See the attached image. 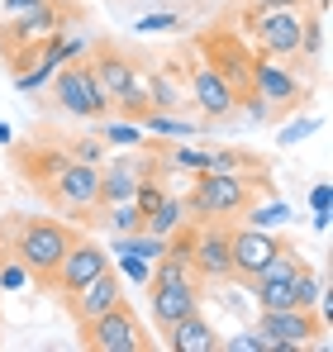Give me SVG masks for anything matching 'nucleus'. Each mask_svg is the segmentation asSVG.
Listing matches in <instances>:
<instances>
[{"label":"nucleus","mask_w":333,"mask_h":352,"mask_svg":"<svg viewBox=\"0 0 333 352\" xmlns=\"http://www.w3.org/2000/svg\"><path fill=\"white\" fill-rule=\"evenodd\" d=\"M76 229H67L62 219H19V224H10V252H14V262L39 281V286H48L57 272V262L67 257V248L76 243Z\"/></svg>","instance_id":"obj_1"},{"label":"nucleus","mask_w":333,"mask_h":352,"mask_svg":"<svg viewBox=\"0 0 333 352\" xmlns=\"http://www.w3.org/2000/svg\"><path fill=\"white\" fill-rule=\"evenodd\" d=\"M248 205H253V176H238V172H200L191 195H186V214H195V224L238 219Z\"/></svg>","instance_id":"obj_2"},{"label":"nucleus","mask_w":333,"mask_h":352,"mask_svg":"<svg viewBox=\"0 0 333 352\" xmlns=\"http://www.w3.org/2000/svg\"><path fill=\"white\" fill-rule=\"evenodd\" d=\"M81 343L91 352H143L148 348V333H143L138 314L129 309V300H119L114 309L96 314L91 324H81Z\"/></svg>","instance_id":"obj_3"},{"label":"nucleus","mask_w":333,"mask_h":352,"mask_svg":"<svg viewBox=\"0 0 333 352\" xmlns=\"http://www.w3.org/2000/svg\"><path fill=\"white\" fill-rule=\"evenodd\" d=\"M257 333L267 338V352H300L310 348L319 333H324V319L314 309H257Z\"/></svg>","instance_id":"obj_4"},{"label":"nucleus","mask_w":333,"mask_h":352,"mask_svg":"<svg viewBox=\"0 0 333 352\" xmlns=\"http://www.w3.org/2000/svg\"><path fill=\"white\" fill-rule=\"evenodd\" d=\"M53 100L67 110V115H76V119H105L114 110L110 100L96 91V76H91L86 62H67V67H57V72H53Z\"/></svg>","instance_id":"obj_5"},{"label":"nucleus","mask_w":333,"mask_h":352,"mask_svg":"<svg viewBox=\"0 0 333 352\" xmlns=\"http://www.w3.org/2000/svg\"><path fill=\"white\" fill-rule=\"evenodd\" d=\"M286 248V238H277L272 229H228V281H253L272 257Z\"/></svg>","instance_id":"obj_6"},{"label":"nucleus","mask_w":333,"mask_h":352,"mask_svg":"<svg viewBox=\"0 0 333 352\" xmlns=\"http://www.w3.org/2000/svg\"><path fill=\"white\" fill-rule=\"evenodd\" d=\"M43 195L53 200L62 214H91V210L100 205V167H91V162H67V167L48 181Z\"/></svg>","instance_id":"obj_7"},{"label":"nucleus","mask_w":333,"mask_h":352,"mask_svg":"<svg viewBox=\"0 0 333 352\" xmlns=\"http://www.w3.org/2000/svg\"><path fill=\"white\" fill-rule=\"evenodd\" d=\"M110 267V252L100 248V243H91V238H76L72 248H67V257L57 262V272H53V281L43 286V291H53V295H76L91 276H100Z\"/></svg>","instance_id":"obj_8"},{"label":"nucleus","mask_w":333,"mask_h":352,"mask_svg":"<svg viewBox=\"0 0 333 352\" xmlns=\"http://www.w3.org/2000/svg\"><path fill=\"white\" fill-rule=\"evenodd\" d=\"M191 267H195V281H200V286L228 281V219H205V224H195Z\"/></svg>","instance_id":"obj_9"},{"label":"nucleus","mask_w":333,"mask_h":352,"mask_svg":"<svg viewBox=\"0 0 333 352\" xmlns=\"http://www.w3.org/2000/svg\"><path fill=\"white\" fill-rule=\"evenodd\" d=\"M253 34L267 58H300L305 14L300 10H253Z\"/></svg>","instance_id":"obj_10"},{"label":"nucleus","mask_w":333,"mask_h":352,"mask_svg":"<svg viewBox=\"0 0 333 352\" xmlns=\"http://www.w3.org/2000/svg\"><path fill=\"white\" fill-rule=\"evenodd\" d=\"M295 272H300V257H295V248L286 243L277 257H272V262L248 281L253 295H257V309H290V305H295V291H290Z\"/></svg>","instance_id":"obj_11"},{"label":"nucleus","mask_w":333,"mask_h":352,"mask_svg":"<svg viewBox=\"0 0 333 352\" xmlns=\"http://www.w3.org/2000/svg\"><path fill=\"white\" fill-rule=\"evenodd\" d=\"M191 100L200 105L205 119H224V115H233L238 91H233V81L224 76L215 62H195V72H191Z\"/></svg>","instance_id":"obj_12"},{"label":"nucleus","mask_w":333,"mask_h":352,"mask_svg":"<svg viewBox=\"0 0 333 352\" xmlns=\"http://www.w3.org/2000/svg\"><path fill=\"white\" fill-rule=\"evenodd\" d=\"M248 91L267 105V115H272V110H295V100H300V81H295L286 67L262 62V58L248 67Z\"/></svg>","instance_id":"obj_13"},{"label":"nucleus","mask_w":333,"mask_h":352,"mask_svg":"<svg viewBox=\"0 0 333 352\" xmlns=\"http://www.w3.org/2000/svg\"><path fill=\"white\" fill-rule=\"evenodd\" d=\"M119 300H124V281H119V272H114V267H105L100 276H91L76 295H67V305H72V319H76V324H91L96 314L114 309Z\"/></svg>","instance_id":"obj_14"},{"label":"nucleus","mask_w":333,"mask_h":352,"mask_svg":"<svg viewBox=\"0 0 333 352\" xmlns=\"http://www.w3.org/2000/svg\"><path fill=\"white\" fill-rule=\"evenodd\" d=\"M148 305H153L158 329H171V324H181L186 314L200 309V286L195 281H186V286H158V281H148Z\"/></svg>","instance_id":"obj_15"},{"label":"nucleus","mask_w":333,"mask_h":352,"mask_svg":"<svg viewBox=\"0 0 333 352\" xmlns=\"http://www.w3.org/2000/svg\"><path fill=\"white\" fill-rule=\"evenodd\" d=\"M148 176H153V157H148V162H143V157H119V162H110V167L100 172V205L133 200L138 181H148Z\"/></svg>","instance_id":"obj_16"},{"label":"nucleus","mask_w":333,"mask_h":352,"mask_svg":"<svg viewBox=\"0 0 333 352\" xmlns=\"http://www.w3.org/2000/svg\"><path fill=\"white\" fill-rule=\"evenodd\" d=\"M86 67H91V76H96V91L114 105L119 91H124V81H129V72H133L138 62L124 58L119 48H96V58H86Z\"/></svg>","instance_id":"obj_17"},{"label":"nucleus","mask_w":333,"mask_h":352,"mask_svg":"<svg viewBox=\"0 0 333 352\" xmlns=\"http://www.w3.org/2000/svg\"><path fill=\"white\" fill-rule=\"evenodd\" d=\"M162 333H166V348H171V352H219V333L200 319V309L186 314L181 324L162 329Z\"/></svg>","instance_id":"obj_18"},{"label":"nucleus","mask_w":333,"mask_h":352,"mask_svg":"<svg viewBox=\"0 0 333 352\" xmlns=\"http://www.w3.org/2000/svg\"><path fill=\"white\" fill-rule=\"evenodd\" d=\"M14 162L24 167V176H29V186H39V190H48V181H53L67 162H72V153L67 148H39L34 157L29 153H14Z\"/></svg>","instance_id":"obj_19"},{"label":"nucleus","mask_w":333,"mask_h":352,"mask_svg":"<svg viewBox=\"0 0 333 352\" xmlns=\"http://www.w3.org/2000/svg\"><path fill=\"white\" fill-rule=\"evenodd\" d=\"M181 224H186V200H181V195H162V200H158V210L143 219V229H148V234H158V238H171Z\"/></svg>","instance_id":"obj_20"},{"label":"nucleus","mask_w":333,"mask_h":352,"mask_svg":"<svg viewBox=\"0 0 333 352\" xmlns=\"http://www.w3.org/2000/svg\"><path fill=\"white\" fill-rule=\"evenodd\" d=\"M290 291H295V305H300V309H314V305L324 300V276H319V272H310V267L300 262V272H295Z\"/></svg>","instance_id":"obj_21"},{"label":"nucleus","mask_w":333,"mask_h":352,"mask_svg":"<svg viewBox=\"0 0 333 352\" xmlns=\"http://www.w3.org/2000/svg\"><path fill=\"white\" fill-rule=\"evenodd\" d=\"M138 129L162 133V138H195V133H200L191 119H176V115H143V119H138Z\"/></svg>","instance_id":"obj_22"},{"label":"nucleus","mask_w":333,"mask_h":352,"mask_svg":"<svg viewBox=\"0 0 333 352\" xmlns=\"http://www.w3.org/2000/svg\"><path fill=\"white\" fill-rule=\"evenodd\" d=\"M138 124L129 119V124H110V115H105V129H100V143H114V148H138Z\"/></svg>","instance_id":"obj_23"},{"label":"nucleus","mask_w":333,"mask_h":352,"mask_svg":"<svg viewBox=\"0 0 333 352\" xmlns=\"http://www.w3.org/2000/svg\"><path fill=\"white\" fill-rule=\"evenodd\" d=\"M67 153H72V162H91V167H100L105 143H100V138H72V143H67Z\"/></svg>","instance_id":"obj_24"},{"label":"nucleus","mask_w":333,"mask_h":352,"mask_svg":"<svg viewBox=\"0 0 333 352\" xmlns=\"http://www.w3.org/2000/svg\"><path fill=\"white\" fill-rule=\"evenodd\" d=\"M162 195H166V190L158 186V181H153V176H148V181H138V190H133V210L148 219V214L158 210V200H162Z\"/></svg>","instance_id":"obj_25"},{"label":"nucleus","mask_w":333,"mask_h":352,"mask_svg":"<svg viewBox=\"0 0 333 352\" xmlns=\"http://www.w3.org/2000/svg\"><path fill=\"white\" fill-rule=\"evenodd\" d=\"M110 224H114V234H138V229H143V214H138L129 200H119L114 214H110Z\"/></svg>","instance_id":"obj_26"},{"label":"nucleus","mask_w":333,"mask_h":352,"mask_svg":"<svg viewBox=\"0 0 333 352\" xmlns=\"http://www.w3.org/2000/svg\"><path fill=\"white\" fill-rule=\"evenodd\" d=\"M324 53V24L319 19H305V34H300V58H319Z\"/></svg>","instance_id":"obj_27"},{"label":"nucleus","mask_w":333,"mask_h":352,"mask_svg":"<svg viewBox=\"0 0 333 352\" xmlns=\"http://www.w3.org/2000/svg\"><path fill=\"white\" fill-rule=\"evenodd\" d=\"M224 352H267V338L253 329V333H233V338H219Z\"/></svg>","instance_id":"obj_28"},{"label":"nucleus","mask_w":333,"mask_h":352,"mask_svg":"<svg viewBox=\"0 0 333 352\" xmlns=\"http://www.w3.org/2000/svg\"><path fill=\"white\" fill-rule=\"evenodd\" d=\"M243 214H248V219H253L257 229H277L281 219H286V205H267V210H262V205H248Z\"/></svg>","instance_id":"obj_29"},{"label":"nucleus","mask_w":333,"mask_h":352,"mask_svg":"<svg viewBox=\"0 0 333 352\" xmlns=\"http://www.w3.org/2000/svg\"><path fill=\"white\" fill-rule=\"evenodd\" d=\"M166 162H171V167H191V172H205V153H195V148H171V153H166Z\"/></svg>","instance_id":"obj_30"},{"label":"nucleus","mask_w":333,"mask_h":352,"mask_svg":"<svg viewBox=\"0 0 333 352\" xmlns=\"http://www.w3.org/2000/svg\"><path fill=\"white\" fill-rule=\"evenodd\" d=\"M176 24H181L176 14H143V19H138L143 34H166V29H176Z\"/></svg>","instance_id":"obj_31"},{"label":"nucleus","mask_w":333,"mask_h":352,"mask_svg":"<svg viewBox=\"0 0 333 352\" xmlns=\"http://www.w3.org/2000/svg\"><path fill=\"white\" fill-rule=\"evenodd\" d=\"M24 281H29V272H24V267H19V262H10V267H5V272H0V291H19V286H24Z\"/></svg>","instance_id":"obj_32"},{"label":"nucleus","mask_w":333,"mask_h":352,"mask_svg":"<svg viewBox=\"0 0 333 352\" xmlns=\"http://www.w3.org/2000/svg\"><path fill=\"white\" fill-rule=\"evenodd\" d=\"M119 257H124V272H129L133 281H143V286H148V262H143V257H133V252H119Z\"/></svg>","instance_id":"obj_33"},{"label":"nucleus","mask_w":333,"mask_h":352,"mask_svg":"<svg viewBox=\"0 0 333 352\" xmlns=\"http://www.w3.org/2000/svg\"><path fill=\"white\" fill-rule=\"evenodd\" d=\"M305 133H314V119H300V124H290V129L281 133V143H300Z\"/></svg>","instance_id":"obj_34"},{"label":"nucleus","mask_w":333,"mask_h":352,"mask_svg":"<svg viewBox=\"0 0 333 352\" xmlns=\"http://www.w3.org/2000/svg\"><path fill=\"white\" fill-rule=\"evenodd\" d=\"M305 0H253V10H300Z\"/></svg>","instance_id":"obj_35"},{"label":"nucleus","mask_w":333,"mask_h":352,"mask_svg":"<svg viewBox=\"0 0 333 352\" xmlns=\"http://www.w3.org/2000/svg\"><path fill=\"white\" fill-rule=\"evenodd\" d=\"M34 5H43V0H5V14H24V10H34Z\"/></svg>","instance_id":"obj_36"},{"label":"nucleus","mask_w":333,"mask_h":352,"mask_svg":"<svg viewBox=\"0 0 333 352\" xmlns=\"http://www.w3.org/2000/svg\"><path fill=\"white\" fill-rule=\"evenodd\" d=\"M0 143H10V124L5 119H0Z\"/></svg>","instance_id":"obj_37"}]
</instances>
